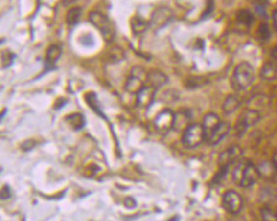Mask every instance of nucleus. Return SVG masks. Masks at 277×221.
<instances>
[{"instance_id":"f257e3e1","label":"nucleus","mask_w":277,"mask_h":221,"mask_svg":"<svg viewBox=\"0 0 277 221\" xmlns=\"http://www.w3.org/2000/svg\"><path fill=\"white\" fill-rule=\"evenodd\" d=\"M233 85L239 90L248 89L255 80V70L248 62H241L235 67L233 74Z\"/></svg>"},{"instance_id":"f03ea898","label":"nucleus","mask_w":277,"mask_h":221,"mask_svg":"<svg viewBox=\"0 0 277 221\" xmlns=\"http://www.w3.org/2000/svg\"><path fill=\"white\" fill-rule=\"evenodd\" d=\"M89 20L94 25V27L101 32V35L105 41H110L111 39L115 37V27H114L109 18L104 16L103 13L97 11L90 12Z\"/></svg>"},{"instance_id":"7ed1b4c3","label":"nucleus","mask_w":277,"mask_h":221,"mask_svg":"<svg viewBox=\"0 0 277 221\" xmlns=\"http://www.w3.org/2000/svg\"><path fill=\"white\" fill-rule=\"evenodd\" d=\"M203 142H205V133L201 124L192 123L183 131L182 143L185 148H197Z\"/></svg>"},{"instance_id":"20e7f679","label":"nucleus","mask_w":277,"mask_h":221,"mask_svg":"<svg viewBox=\"0 0 277 221\" xmlns=\"http://www.w3.org/2000/svg\"><path fill=\"white\" fill-rule=\"evenodd\" d=\"M147 82V71L144 68L136 66L131 69L130 76L125 82V90L130 94H138L143 87H145Z\"/></svg>"},{"instance_id":"39448f33","label":"nucleus","mask_w":277,"mask_h":221,"mask_svg":"<svg viewBox=\"0 0 277 221\" xmlns=\"http://www.w3.org/2000/svg\"><path fill=\"white\" fill-rule=\"evenodd\" d=\"M260 112L257 110L254 109H248L246 111L241 113V116L237 118L236 124H235V133L237 137H241L243 133H246V131L252 128L253 125H255L260 121Z\"/></svg>"},{"instance_id":"423d86ee","label":"nucleus","mask_w":277,"mask_h":221,"mask_svg":"<svg viewBox=\"0 0 277 221\" xmlns=\"http://www.w3.org/2000/svg\"><path fill=\"white\" fill-rule=\"evenodd\" d=\"M222 206L228 213L239 214L243 207V198L235 191H227L222 196Z\"/></svg>"},{"instance_id":"0eeeda50","label":"nucleus","mask_w":277,"mask_h":221,"mask_svg":"<svg viewBox=\"0 0 277 221\" xmlns=\"http://www.w3.org/2000/svg\"><path fill=\"white\" fill-rule=\"evenodd\" d=\"M174 116H176V112H173L171 109L162 110L153 121L156 130L161 133H166L171 129H173Z\"/></svg>"},{"instance_id":"6e6552de","label":"nucleus","mask_w":277,"mask_h":221,"mask_svg":"<svg viewBox=\"0 0 277 221\" xmlns=\"http://www.w3.org/2000/svg\"><path fill=\"white\" fill-rule=\"evenodd\" d=\"M221 122L222 121L220 119L219 116L214 112H208L204 116L203 124H201V127H203V130L205 133V142H207V143L209 142V139L212 138L213 133H214L215 130L218 129L219 125L221 124Z\"/></svg>"},{"instance_id":"1a4fd4ad","label":"nucleus","mask_w":277,"mask_h":221,"mask_svg":"<svg viewBox=\"0 0 277 221\" xmlns=\"http://www.w3.org/2000/svg\"><path fill=\"white\" fill-rule=\"evenodd\" d=\"M172 19V11L167 7H159L152 13L151 19H150V26H152L155 29L162 28Z\"/></svg>"},{"instance_id":"9d476101","label":"nucleus","mask_w":277,"mask_h":221,"mask_svg":"<svg viewBox=\"0 0 277 221\" xmlns=\"http://www.w3.org/2000/svg\"><path fill=\"white\" fill-rule=\"evenodd\" d=\"M258 177L260 176H258L257 166H255L253 163H246L242 172V178H241L240 181V186L243 187V189H248V187L253 186L256 183Z\"/></svg>"},{"instance_id":"9b49d317","label":"nucleus","mask_w":277,"mask_h":221,"mask_svg":"<svg viewBox=\"0 0 277 221\" xmlns=\"http://www.w3.org/2000/svg\"><path fill=\"white\" fill-rule=\"evenodd\" d=\"M156 96V89H153L152 87H150L149 85H146L145 87L140 89V91L136 95V101H137V106L140 107V108H149L150 106L153 103Z\"/></svg>"},{"instance_id":"f8f14e48","label":"nucleus","mask_w":277,"mask_h":221,"mask_svg":"<svg viewBox=\"0 0 277 221\" xmlns=\"http://www.w3.org/2000/svg\"><path fill=\"white\" fill-rule=\"evenodd\" d=\"M241 156H242V150H241L239 146H236V145L231 146L230 149H227V150L224 151L221 155H220V158H219L220 166L230 167L231 164L235 163Z\"/></svg>"},{"instance_id":"ddd939ff","label":"nucleus","mask_w":277,"mask_h":221,"mask_svg":"<svg viewBox=\"0 0 277 221\" xmlns=\"http://www.w3.org/2000/svg\"><path fill=\"white\" fill-rule=\"evenodd\" d=\"M168 82V77L166 74H164L162 71L158 69H152L147 71V85L152 87L153 89L162 88V86H165Z\"/></svg>"},{"instance_id":"4468645a","label":"nucleus","mask_w":277,"mask_h":221,"mask_svg":"<svg viewBox=\"0 0 277 221\" xmlns=\"http://www.w3.org/2000/svg\"><path fill=\"white\" fill-rule=\"evenodd\" d=\"M192 111L187 108L179 110L178 112H176V116H174V125L173 129L176 130H185L186 128L188 127L192 121Z\"/></svg>"},{"instance_id":"2eb2a0df","label":"nucleus","mask_w":277,"mask_h":221,"mask_svg":"<svg viewBox=\"0 0 277 221\" xmlns=\"http://www.w3.org/2000/svg\"><path fill=\"white\" fill-rule=\"evenodd\" d=\"M61 53H62V49L59 44H52V46H49V48L47 49L46 58H45V69L46 70L53 69L55 62L58 61V60L60 59V56H61Z\"/></svg>"},{"instance_id":"dca6fc26","label":"nucleus","mask_w":277,"mask_h":221,"mask_svg":"<svg viewBox=\"0 0 277 221\" xmlns=\"http://www.w3.org/2000/svg\"><path fill=\"white\" fill-rule=\"evenodd\" d=\"M230 131H231V125L228 124L227 122H221V124L219 125L218 129H216L215 133H213L212 138L209 139L208 144L216 145L218 143L221 142V140L224 139L225 137L228 135V133H230Z\"/></svg>"},{"instance_id":"f3484780","label":"nucleus","mask_w":277,"mask_h":221,"mask_svg":"<svg viewBox=\"0 0 277 221\" xmlns=\"http://www.w3.org/2000/svg\"><path fill=\"white\" fill-rule=\"evenodd\" d=\"M240 106V97L236 96V95H230V96H227V98L225 100L224 104H222V111H224L226 115H231V113H233L235 110H237Z\"/></svg>"},{"instance_id":"a211bd4d","label":"nucleus","mask_w":277,"mask_h":221,"mask_svg":"<svg viewBox=\"0 0 277 221\" xmlns=\"http://www.w3.org/2000/svg\"><path fill=\"white\" fill-rule=\"evenodd\" d=\"M257 171L258 176L268 179L273 178L277 173V170L275 169V166H274L273 162H262L261 164H258Z\"/></svg>"},{"instance_id":"6ab92c4d","label":"nucleus","mask_w":277,"mask_h":221,"mask_svg":"<svg viewBox=\"0 0 277 221\" xmlns=\"http://www.w3.org/2000/svg\"><path fill=\"white\" fill-rule=\"evenodd\" d=\"M277 75V64L276 62H267L261 69V76L264 80H273Z\"/></svg>"},{"instance_id":"aec40b11","label":"nucleus","mask_w":277,"mask_h":221,"mask_svg":"<svg viewBox=\"0 0 277 221\" xmlns=\"http://www.w3.org/2000/svg\"><path fill=\"white\" fill-rule=\"evenodd\" d=\"M150 26V22H146L145 19L139 16H136L132 18L131 22V28L134 31L135 34H141L143 32L146 31V28Z\"/></svg>"},{"instance_id":"412c9836","label":"nucleus","mask_w":277,"mask_h":221,"mask_svg":"<svg viewBox=\"0 0 277 221\" xmlns=\"http://www.w3.org/2000/svg\"><path fill=\"white\" fill-rule=\"evenodd\" d=\"M67 122L74 130H81L86 125V118L82 113H71L67 117Z\"/></svg>"},{"instance_id":"4be33fe9","label":"nucleus","mask_w":277,"mask_h":221,"mask_svg":"<svg viewBox=\"0 0 277 221\" xmlns=\"http://www.w3.org/2000/svg\"><path fill=\"white\" fill-rule=\"evenodd\" d=\"M236 20L240 25L246 26V27H249L252 26V23L254 22V16L251 11L248 10H241L237 12L236 14Z\"/></svg>"},{"instance_id":"5701e85b","label":"nucleus","mask_w":277,"mask_h":221,"mask_svg":"<svg viewBox=\"0 0 277 221\" xmlns=\"http://www.w3.org/2000/svg\"><path fill=\"white\" fill-rule=\"evenodd\" d=\"M81 13H82V11H81L80 7L70 8V10L68 11L67 16H66V22H67L69 26H75L80 22Z\"/></svg>"},{"instance_id":"b1692460","label":"nucleus","mask_w":277,"mask_h":221,"mask_svg":"<svg viewBox=\"0 0 277 221\" xmlns=\"http://www.w3.org/2000/svg\"><path fill=\"white\" fill-rule=\"evenodd\" d=\"M261 217L262 221H277V213L269 207L262 208Z\"/></svg>"},{"instance_id":"393cba45","label":"nucleus","mask_w":277,"mask_h":221,"mask_svg":"<svg viewBox=\"0 0 277 221\" xmlns=\"http://www.w3.org/2000/svg\"><path fill=\"white\" fill-rule=\"evenodd\" d=\"M14 59H16V55H14L11 50H5V52H2V67H10V66L13 64Z\"/></svg>"},{"instance_id":"a878e982","label":"nucleus","mask_w":277,"mask_h":221,"mask_svg":"<svg viewBox=\"0 0 277 221\" xmlns=\"http://www.w3.org/2000/svg\"><path fill=\"white\" fill-rule=\"evenodd\" d=\"M243 169H245V164H242V163L237 164V165L235 166V169H234V172H233V180L235 181V183H236L237 185H240L241 178H242Z\"/></svg>"},{"instance_id":"bb28decb","label":"nucleus","mask_w":277,"mask_h":221,"mask_svg":"<svg viewBox=\"0 0 277 221\" xmlns=\"http://www.w3.org/2000/svg\"><path fill=\"white\" fill-rule=\"evenodd\" d=\"M257 35L261 40H267L268 38L270 37V31H269V26L267 23H262V25L258 27Z\"/></svg>"},{"instance_id":"cd10ccee","label":"nucleus","mask_w":277,"mask_h":221,"mask_svg":"<svg viewBox=\"0 0 277 221\" xmlns=\"http://www.w3.org/2000/svg\"><path fill=\"white\" fill-rule=\"evenodd\" d=\"M228 169H230V167H228V166H220L219 172L216 173V176L214 177V179H213V183H215V184L221 183V181L224 180V178L226 177V176H227Z\"/></svg>"},{"instance_id":"c85d7f7f","label":"nucleus","mask_w":277,"mask_h":221,"mask_svg":"<svg viewBox=\"0 0 277 221\" xmlns=\"http://www.w3.org/2000/svg\"><path fill=\"white\" fill-rule=\"evenodd\" d=\"M266 7H267V2H257V4L255 5V10H256L257 14H260V17L262 18L267 17Z\"/></svg>"},{"instance_id":"c756f323","label":"nucleus","mask_w":277,"mask_h":221,"mask_svg":"<svg viewBox=\"0 0 277 221\" xmlns=\"http://www.w3.org/2000/svg\"><path fill=\"white\" fill-rule=\"evenodd\" d=\"M11 197H12V191L10 189V186H7V185H6L5 187H2L1 199L2 200H7L8 198H11Z\"/></svg>"},{"instance_id":"7c9ffc66","label":"nucleus","mask_w":277,"mask_h":221,"mask_svg":"<svg viewBox=\"0 0 277 221\" xmlns=\"http://www.w3.org/2000/svg\"><path fill=\"white\" fill-rule=\"evenodd\" d=\"M33 148H34V142H33V140H26L23 144V150L25 151H29Z\"/></svg>"},{"instance_id":"2f4dec72","label":"nucleus","mask_w":277,"mask_h":221,"mask_svg":"<svg viewBox=\"0 0 277 221\" xmlns=\"http://www.w3.org/2000/svg\"><path fill=\"white\" fill-rule=\"evenodd\" d=\"M270 56H272V59L274 61L277 62V46L273 47L272 50H270Z\"/></svg>"},{"instance_id":"473e14b6","label":"nucleus","mask_w":277,"mask_h":221,"mask_svg":"<svg viewBox=\"0 0 277 221\" xmlns=\"http://www.w3.org/2000/svg\"><path fill=\"white\" fill-rule=\"evenodd\" d=\"M273 22H274V28H275L277 32V10L273 12Z\"/></svg>"},{"instance_id":"72a5a7b5","label":"nucleus","mask_w":277,"mask_h":221,"mask_svg":"<svg viewBox=\"0 0 277 221\" xmlns=\"http://www.w3.org/2000/svg\"><path fill=\"white\" fill-rule=\"evenodd\" d=\"M273 164H274V166H275V169L277 170V155H275V156H274Z\"/></svg>"},{"instance_id":"f704fd0d","label":"nucleus","mask_w":277,"mask_h":221,"mask_svg":"<svg viewBox=\"0 0 277 221\" xmlns=\"http://www.w3.org/2000/svg\"><path fill=\"white\" fill-rule=\"evenodd\" d=\"M230 221H245V219H242V218H233V219Z\"/></svg>"}]
</instances>
